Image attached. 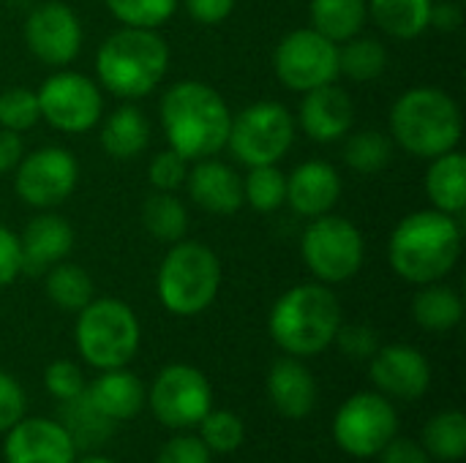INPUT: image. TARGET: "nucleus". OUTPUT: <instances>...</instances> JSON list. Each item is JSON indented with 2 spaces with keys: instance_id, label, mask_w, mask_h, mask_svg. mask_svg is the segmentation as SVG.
Returning a JSON list of instances; mask_svg holds the SVG:
<instances>
[{
  "instance_id": "1",
  "label": "nucleus",
  "mask_w": 466,
  "mask_h": 463,
  "mask_svg": "<svg viewBox=\"0 0 466 463\" xmlns=\"http://www.w3.org/2000/svg\"><path fill=\"white\" fill-rule=\"evenodd\" d=\"M232 112L218 90L186 79L172 85L161 98V128L169 147L186 161L213 158L227 147Z\"/></svg>"
},
{
  "instance_id": "2",
  "label": "nucleus",
  "mask_w": 466,
  "mask_h": 463,
  "mask_svg": "<svg viewBox=\"0 0 466 463\" xmlns=\"http://www.w3.org/2000/svg\"><path fill=\"white\" fill-rule=\"evenodd\" d=\"M461 257V224L440 210H418L401 218L388 240L393 273L410 284L426 287L442 281Z\"/></svg>"
},
{
  "instance_id": "3",
  "label": "nucleus",
  "mask_w": 466,
  "mask_h": 463,
  "mask_svg": "<svg viewBox=\"0 0 466 463\" xmlns=\"http://www.w3.org/2000/svg\"><path fill=\"white\" fill-rule=\"evenodd\" d=\"M341 327V303L328 284H298L270 308L268 330L279 349L292 357L322 355Z\"/></svg>"
},
{
  "instance_id": "4",
  "label": "nucleus",
  "mask_w": 466,
  "mask_h": 463,
  "mask_svg": "<svg viewBox=\"0 0 466 463\" xmlns=\"http://www.w3.org/2000/svg\"><path fill=\"white\" fill-rule=\"evenodd\" d=\"M169 68V46L158 30L120 27L98 46L96 74L104 90L137 101L150 96Z\"/></svg>"
},
{
  "instance_id": "5",
  "label": "nucleus",
  "mask_w": 466,
  "mask_h": 463,
  "mask_svg": "<svg viewBox=\"0 0 466 463\" xmlns=\"http://www.w3.org/2000/svg\"><path fill=\"white\" fill-rule=\"evenodd\" d=\"M464 117L453 96L423 85L401 93L390 109L393 142L415 158H437L459 147Z\"/></svg>"
},
{
  "instance_id": "6",
  "label": "nucleus",
  "mask_w": 466,
  "mask_h": 463,
  "mask_svg": "<svg viewBox=\"0 0 466 463\" xmlns=\"http://www.w3.org/2000/svg\"><path fill=\"white\" fill-rule=\"evenodd\" d=\"M221 259L199 240H177L167 251L156 289L161 306L175 317H197L213 306L221 289Z\"/></svg>"
},
{
  "instance_id": "7",
  "label": "nucleus",
  "mask_w": 466,
  "mask_h": 463,
  "mask_svg": "<svg viewBox=\"0 0 466 463\" xmlns=\"http://www.w3.org/2000/svg\"><path fill=\"white\" fill-rule=\"evenodd\" d=\"M76 349L98 371L126 368L139 352L142 327L134 308L117 297H93L76 314Z\"/></svg>"
},
{
  "instance_id": "8",
  "label": "nucleus",
  "mask_w": 466,
  "mask_h": 463,
  "mask_svg": "<svg viewBox=\"0 0 466 463\" xmlns=\"http://www.w3.org/2000/svg\"><path fill=\"white\" fill-rule=\"evenodd\" d=\"M300 257L319 284H344L363 267L366 240L352 221L325 213L303 229Z\"/></svg>"
},
{
  "instance_id": "9",
  "label": "nucleus",
  "mask_w": 466,
  "mask_h": 463,
  "mask_svg": "<svg viewBox=\"0 0 466 463\" xmlns=\"http://www.w3.org/2000/svg\"><path fill=\"white\" fill-rule=\"evenodd\" d=\"M295 145L292 112L279 101H257L232 117L227 147L246 166L279 164Z\"/></svg>"
},
{
  "instance_id": "10",
  "label": "nucleus",
  "mask_w": 466,
  "mask_h": 463,
  "mask_svg": "<svg viewBox=\"0 0 466 463\" xmlns=\"http://www.w3.org/2000/svg\"><path fill=\"white\" fill-rule=\"evenodd\" d=\"M396 431L399 412L390 398L377 390L350 396L333 418V439L352 458H377Z\"/></svg>"
},
{
  "instance_id": "11",
  "label": "nucleus",
  "mask_w": 466,
  "mask_h": 463,
  "mask_svg": "<svg viewBox=\"0 0 466 463\" xmlns=\"http://www.w3.org/2000/svg\"><path fill=\"white\" fill-rule=\"evenodd\" d=\"M145 404L161 426L191 428L213 409V388L199 368L172 363L156 374Z\"/></svg>"
},
{
  "instance_id": "12",
  "label": "nucleus",
  "mask_w": 466,
  "mask_h": 463,
  "mask_svg": "<svg viewBox=\"0 0 466 463\" xmlns=\"http://www.w3.org/2000/svg\"><path fill=\"white\" fill-rule=\"evenodd\" d=\"M273 68L284 87L295 93H309L314 87L336 82L339 44H333L314 27L292 30L279 41L273 52Z\"/></svg>"
},
{
  "instance_id": "13",
  "label": "nucleus",
  "mask_w": 466,
  "mask_h": 463,
  "mask_svg": "<svg viewBox=\"0 0 466 463\" xmlns=\"http://www.w3.org/2000/svg\"><path fill=\"white\" fill-rule=\"evenodd\" d=\"M41 120L63 134H85L96 128L104 112L101 87L76 71H57L35 90Z\"/></svg>"
},
{
  "instance_id": "14",
  "label": "nucleus",
  "mask_w": 466,
  "mask_h": 463,
  "mask_svg": "<svg viewBox=\"0 0 466 463\" xmlns=\"http://www.w3.org/2000/svg\"><path fill=\"white\" fill-rule=\"evenodd\" d=\"M79 183L76 158L57 145H46L22 156L14 169V191L16 196L38 210H52L63 205Z\"/></svg>"
},
{
  "instance_id": "15",
  "label": "nucleus",
  "mask_w": 466,
  "mask_h": 463,
  "mask_svg": "<svg viewBox=\"0 0 466 463\" xmlns=\"http://www.w3.org/2000/svg\"><path fill=\"white\" fill-rule=\"evenodd\" d=\"M22 35L33 57L52 68H63L74 63L85 38L76 11L60 0L35 5L25 19Z\"/></svg>"
},
{
  "instance_id": "16",
  "label": "nucleus",
  "mask_w": 466,
  "mask_h": 463,
  "mask_svg": "<svg viewBox=\"0 0 466 463\" xmlns=\"http://www.w3.org/2000/svg\"><path fill=\"white\" fill-rule=\"evenodd\" d=\"M369 379L388 398L415 401L431 388V363L410 344H388L369 360Z\"/></svg>"
},
{
  "instance_id": "17",
  "label": "nucleus",
  "mask_w": 466,
  "mask_h": 463,
  "mask_svg": "<svg viewBox=\"0 0 466 463\" xmlns=\"http://www.w3.org/2000/svg\"><path fill=\"white\" fill-rule=\"evenodd\" d=\"M5 463H74L76 445L68 431L49 418H22L3 439Z\"/></svg>"
},
{
  "instance_id": "18",
  "label": "nucleus",
  "mask_w": 466,
  "mask_h": 463,
  "mask_svg": "<svg viewBox=\"0 0 466 463\" xmlns=\"http://www.w3.org/2000/svg\"><path fill=\"white\" fill-rule=\"evenodd\" d=\"M298 120L309 139L330 145V142L344 139L352 131L355 101L347 90H341L336 82H330V85L303 93Z\"/></svg>"
},
{
  "instance_id": "19",
  "label": "nucleus",
  "mask_w": 466,
  "mask_h": 463,
  "mask_svg": "<svg viewBox=\"0 0 466 463\" xmlns=\"http://www.w3.org/2000/svg\"><path fill=\"white\" fill-rule=\"evenodd\" d=\"M22 251V273L44 276L57 262L68 259L74 251V229L57 213H41L30 218V224L19 235Z\"/></svg>"
},
{
  "instance_id": "20",
  "label": "nucleus",
  "mask_w": 466,
  "mask_h": 463,
  "mask_svg": "<svg viewBox=\"0 0 466 463\" xmlns=\"http://www.w3.org/2000/svg\"><path fill=\"white\" fill-rule=\"evenodd\" d=\"M341 196V175L328 161H303L287 175V205L303 216L317 218L336 207Z\"/></svg>"
},
{
  "instance_id": "21",
  "label": "nucleus",
  "mask_w": 466,
  "mask_h": 463,
  "mask_svg": "<svg viewBox=\"0 0 466 463\" xmlns=\"http://www.w3.org/2000/svg\"><path fill=\"white\" fill-rule=\"evenodd\" d=\"M188 196L208 213L216 216H232L238 213L243 202V177L218 158H202L194 161V169H188L186 177Z\"/></svg>"
},
{
  "instance_id": "22",
  "label": "nucleus",
  "mask_w": 466,
  "mask_h": 463,
  "mask_svg": "<svg viewBox=\"0 0 466 463\" xmlns=\"http://www.w3.org/2000/svg\"><path fill=\"white\" fill-rule=\"evenodd\" d=\"M268 398L276 412L287 420H303L314 412L319 388L314 374L300 357H281L268 371Z\"/></svg>"
},
{
  "instance_id": "23",
  "label": "nucleus",
  "mask_w": 466,
  "mask_h": 463,
  "mask_svg": "<svg viewBox=\"0 0 466 463\" xmlns=\"http://www.w3.org/2000/svg\"><path fill=\"white\" fill-rule=\"evenodd\" d=\"M85 396L112 423L137 418L147 401V390H145L142 379L126 368L101 371L90 385H85Z\"/></svg>"
},
{
  "instance_id": "24",
  "label": "nucleus",
  "mask_w": 466,
  "mask_h": 463,
  "mask_svg": "<svg viewBox=\"0 0 466 463\" xmlns=\"http://www.w3.org/2000/svg\"><path fill=\"white\" fill-rule=\"evenodd\" d=\"M150 145V123L134 104L117 106L101 126V147L115 161H131Z\"/></svg>"
},
{
  "instance_id": "25",
  "label": "nucleus",
  "mask_w": 466,
  "mask_h": 463,
  "mask_svg": "<svg viewBox=\"0 0 466 463\" xmlns=\"http://www.w3.org/2000/svg\"><path fill=\"white\" fill-rule=\"evenodd\" d=\"M426 194L434 210L448 216H461L466 210V158L464 153L451 150L431 158L426 172Z\"/></svg>"
},
{
  "instance_id": "26",
  "label": "nucleus",
  "mask_w": 466,
  "mask_h": 463,
  "mask_svg": "<svg viewBox=\"0 0 466 463\" xmlns=\"http://www.w3.org/2000/svg\"><path fill=\"white\" fill-rule=\"evenodd\" d=\"M412 319L431 333H448L464 319V300L453 287L440 281L426 284L412 300Z\"/></svg>"
},
{
  "instance_id": "27",
  "label": "nucleus",
  "mask_w": 466,
  "mask_h": 463,
  "mask_svg": "<svg viewBox=\"0 0 466 463\" xmlns=\"http://www.w3.org/2000/svg\"><path fill=\"white\" fill-rule=\"evenodd\" d=\"M311 27L330 38L333 44H344L366 27L369 3L366 0H311L309 5Z\"/></svg>"
},
{
  "instance_id": "28",
  "label": "nucleus",
  "mask_w": 466,
  "mask_h": 463,
  "mask_svg": "<svg viewBox=\"0 0 466 463\" xmlns=\"http://www.w3.org/2000/svg\"><path fill=\"white\" fill-rule=\"evenodd\" d=\"M369 16L377 27L393 38L410 41L429 30V14L434 0H366Z\"/></svg>"
},
{
  "instance_id": "29",
  "label": "nucleus",
  "mask_w": 466,
  "mask_h": 463,
  "mask_svg": "<svg viewBox=\"0 0 466 463\" xmlns=\"http://www.w3.org/2000/svg\"><path fill=\"white\" fill-rule=\"evenodd\" d=\"M44 289H46V297L60 311H71V314H79L96 297L90 273L66 259L44 273Z\"/></svg>"
},
{
  "instance_id": "30",
  "label": "nucleus",
  "mask_w": 466,
  "mask_h": 463,
  "mask_svg": "<svg viewBox=\"0 0 466 463\" xmlns=\"http://www.w3.org/2000/svg\"><path fill=\"white\" fill-rule=\"evenodd\" d=\"M142 226L161 243H177L188 232V210L175 191H153L142 202Z\"/></svg>"
},
{
  "instance_id": "31",
  "label": "nucleus",
  "mask_w": 466,
  "mask_h": 463,
  "mask_svg": "<svg viewBox=\"0 0 466 463\" xmlns=\"http://www.w3.org/2000/svg\"><path fill=\"white\" fill-rule=\"evenodd\" d=\"M423 450L429 458L456 463L466 456V418L459 409L434 415L423 428Z\"/></svg>"
},
{
  "instance_id": "32",
  "label": "nucleus",
  "mask_w": 466,
  "mask_h": 463,
  "mask_svg": "<svg viewBox=\"0 0 466 463\" xmlns=\"http://www.w3.org/2000/svg\"><path fill=\"white\" fill-rule=\"evenodd\" d=\"M388 68V49L377 38L355 35L339 46V74L355 82H371Z\"/></svg>"
},
{
  "instance_id": "33",
  "label": "nucleus",
  "mask_w": 466,
  "mask_h": 463,
  "mask_svg": "<svg viewBox=\"0 0 466 463\" xmlns=\"http://www.w3.org/2000/svg\"><path fill=\"white\" fill-rule=\"evenodd\" d=\"M60 426L68 431V437L74 439L76 450L79 448H93L101 445L109 437L112 420H106L90 401L87 396H76L71 401H63V415H60Z\"/></svg>"
},
{
  "instance_id": "34",
  "label": "nucleus",
  "mask_w": 466,
  "mask_h": 463,
  "mask_svg": "<svg viewBox=\"0 0 466 463\" xmlns=\"http://www.w3.org/2000/svg\"><path fill=\"white\" fill-rule=\"evenodd\" d=\"M393 158V139L382 131L366 128V131H350L344 145V161L350 169L360 175L382 172Z\"/></svg>"
},
{
  "instance_id": "35",
  "label": "nucleus",
  "mask_w": 466,
  "mask_h": 463,
  "mask_svg": "<svg viewBox=\"0 0 466 463\" xmlns=\"http://www.w3.org/2000/svg\"><path fill=\"white\" fill-rule=\"evenodd\" d=\"M243 202L257 213H276L287 205V175L276 164L248 166V175L243 177Z\"/></svg>"
},
{
  "instance_id": "36",
  "label": "nucleus",
  "mask_w": 466,
  "mask_h": 463,
  "mask_svg": "<svg viewBox=\"0 0 466 463\" xmlns=\"http://www.w3.org/2000/svg\"><path fill=\"white\" fill-rule=\"evenodd\" d=\"M199 439L208 445L213 456H229L240 450V445L246 442V426L235 412L210 409L199 420Z\"/></svg>"
},
{
  "instance_id": "37",
  "label": "nucleus",
  "mask_w": 466,
  "mask_h": 463,
  "mask_svg": "<svg viewBox=\"0 0 466 463\" xmlns=\"http://www.w3.org/2000/svg\"><path fill=\"white\" fill-rule=\"evenodd\" d=\"M109 14L123 27H145L158 30L164 22L172 19L180 0H104Z\"/></svg>"
},
{
  "instance_id": "38",
  "label": "nucleus",
  "mask_w": 466,
  "mask_h": 463,
  "mask_svg": "<svg viewBox=\"0 0 466 463\" xmlns=\"http://www.w3.org/2000/svg\"><path fill=\"white\" fill-rule=\"evenodd\" d=\"M41 120V109H38V96L30 87H8L0 93V126L8 131H27Z\"/></svg>"
},
{
  "instance_id": "39",
  "label": "nucleus",
  "mask_w": 466,
  "mask_h": 463,
  "mask_svg": "<svg viewBox=\"0 0 466 463\" xmlns=\"http://www.w3.org/2000/svg\"><path fill=\"white\" fill-rule=\"evenodd\" d=\"M85 385H87V382H85L79 366L71 363V360H55V363H49V366L44 368V390H46L52 398H57L60 404H63V401H71V398H76V396H82V393H85Z\"/></svg>"
},
{
  "instance_id": "40",
  "label": "nucleus",
  "mask_w": 466,
  "mask_h": 463,
  "mask_svg": "<svg viewBox=\"0 0 466 463\" xmlns=\"http://www.w3.org/2000/svg\"><path fill=\"white\" fill-rule=\"evenodd\" d=\"M147 177H150L153 191H177L180 186H186L188 161L183 156H177L172 147H167L153 156V161L147 166Z\"/></svg>"
},
{
  "instance_id": "41",
  "label": "nucleus",
  "mask_w": 466,
  "mask_h": 463,
  "mask_svg": "<svg viewBox=\"0 0 466 463\" xmlns=\"http://www.w3.org/2000/svg\"><path fill=\"white\" fill-rule=\"evenodd\" d=\"M333 344H339V349L350 360H371L374 352L380 349V336L369 325H347V327L341 325Z\"/></svg>"
},
{
  "instance_id": "42",
  "label": "nucleus",
  "mask_w": 466,
  "mask_h": 463,
  "mask_svg": "<svg viewBox=\"0 0 466 463\" xmlns=\"http://www.w3.org/2000/svg\"><path fill=\"white\" fill-rule=\"evenodd\" d=\"M156 463H213V453L199 437L177 434L158 450Z\"/></svg>"
},
{
  "instance_id": "43",
  "label": "nucleus",
  "mask_w": 466,
  "mask_h": 463,
  "mask_svg": "<svg viewBox=\"0 0 466 463\" xmlns=\"http://www.w3.org/2000/svg\"><path fill=\"white\" fill-rule=\"evenodd\" d=\"M25 404L27 398L22 385L11 374L0 371V434H5L16 420L25 418Z\"/></svg>"
},
{
  "instance_id": "44",
  "label": "nucleus",
  "mask_w": 466,
  "mask_h": 463,
  "mask_svg": "<svg viewBox=\"0 0 466 463\" xmlns=\"http://www.w3.org/2000/svg\"><path fill=\"white\" fill-rule=\"evenodd\" d=\"M19 276H22L19 235L0 224V289L11 287Z\"/></svg>"
},
{
  "instance_id": "45",
  "label": "nucleus",
  "mask_w": 466,
  "mask_h": 463,
  "mask_svg": "<svg viewBox=\"0 0 466 463\" xmlns=\"http://www.w3.org/2000/svg\"><path fill=\"white\" fill-rule=\"evenodd\" d=\"M380 463H431L429 453L423 450L420 442L407 439V437H393L382 450H380Z\"/></svg>"
},
{
  "instance_id": "46",
  "label": "nucleus",
  "mask_w": 466,
  "mask_h": 463,
  "mask_svg": "<svg viewBox=\"0 0 466 463\" xmlns=\"http://www.w3.org/2000/svg\"><path fill=\"white\" fill-rule=\"evenodd\" d=\"M183 5L199 25H218L235 11V0H183Z\"/></svg>"
},
{
  "instance_id": "47",
  "label": "nucleus",
  "mask_w": 466,
  "mask_h": 463,
  "mask_svg": "<svg viewBox=\"0 0 466 463\" xmlns=\"http://www.w3.org/2000/svg\"><path fill=\"white\" fill-rule=\"evenodd\" d=\"M25 156V145H22V136L16 131H8L0 126V175L16 169V164L22 161Z\"/></svg>"
},
{
  "instance_id": "48",
  "label": "nucleus",
  "mask_w": 466,
  "mask_h": 463,
  "mask_svg": "<svg viewBox=\"0 0 466 463\" xmlns=\"http://www.w3.org/2000/svg\"><path fill=\"white\" fill-rule=\"evenodd\" d=\"M464 14L456 3H431V14H429V27L440 30V33H453L459 30Z\"/></svg>"
},
{
  "instance_id": "49",
  "label": "nucleus",
  "mask_w": 466,
  "mask_h": 463,
  "mask_svg": "<svg viewBox=\"0 0 466 463\" xmlns=\"http://www.w3.org/2000/svg\"><path fill=\"white\" fill-rule=\"evenodd\" d=\"M74 463H117V461H112V458H106V456H85V458H79V461H74Z\"/></svg>"
}]
</instances>
